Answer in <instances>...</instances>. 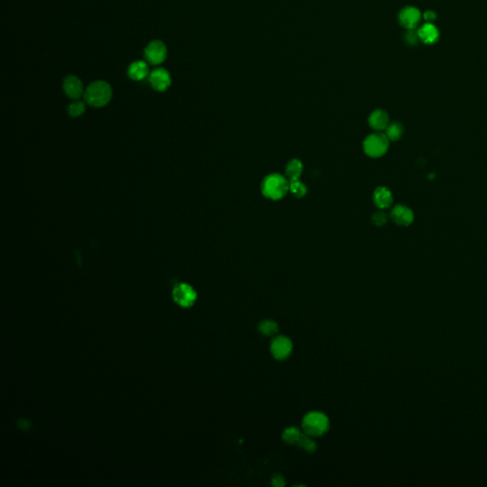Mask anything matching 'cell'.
<instances>
[{"label": "cell", "instance_id": "1", "mask_svg": "<svg viewBox=\"0 0 487 487\" xmlns=\"http://www.w3.org/2000/svg\"><path fill=\"white\" fill-rule=\"evenodd\" d=\"M289 192L288 179L279 173H271L262 182V194L271 200H280Z\"/></svg>", "mask_w": 487, "mask_h": 487}, {"label": "cell", "instance_id": "2", "mask_svg": "<svg viewBox=\"0 0 487 487\" xmlns=\"http://www.w3.org/2000/svg\"><path fill=\"white\" fill-rule=\"evenodd\" d=\"M113 91L110 86L105 81H95L86 89L85 100L90 106L101 108L108 104L111 99Z\"/></svg>", "mask_w": 487, "mask_h": 487}, {"label": "cell", "instance_id": "3", "mask_svg": "<svg viewBox=\"0 0 487 487\" xmlns=\"http://www.w3.org/2000/svg\"><path fill=\"white\" fill-rule=\"evenodd\" d=\"M302 425L307 435L319 437L327 432L329 428V421L324 413L319 411H311L304 417Z\"/></svg>", "mask_w": 487, "mask_h": 487}, {"label": "cell", "instance_id": "4", "mask_svg": "<svg viewBox=\"0 0 487 487\" xmlns=\"http://www.w3.org/2000/svg\"><path fill=\"white\" fill-rule=\"evenodd\" d=\"M389 142L386 133L374 132L367 135L363 141V152L371 158H380L387 154Z\"/></svg>", "mask_w": 487, "mask_h": 487}, {"label": "cell", "instance_id": "5", "mask_svg": "<svg viewBox=\"0 0 487 487\" xmlns=\"http://www.w3.org/2000/svg\"><path fill=\"white\" fill-rule=\"evenodd\" d=\"M172 299L181 308L190 309L197 300V292L189 284L176 283L172 288Z\"/></svg>", "mask_w": 487, "mask_h": 487}, {"label": "cell", "instance_id": "6", "mask_svg": "<svg viewBox=\"0 0 487 487\" xmlns=\"http://www.w3.org/2000/svg\"><path fill=\"white\" fill-rule=\"evenodd\" d=\"M167 47L160 40L151 42L145 49V56L152 65H159L166 60Z\"/></svg>", "mask_w": 487, "mask_h": 487}, {"label": "cell", "instance_id": "7", "mask_svg": "<svg viewBox=\"0 0 487 487\" xmlns=\"http://www.w3.org/2000/svg\"><path fill=\"white\" fill-rule=\"evenodd\" d=\"M292 342L286 336H277L271 342L272 355L277 360H285L292 352Z\"/></svg>", "mask_w": 487, "mask_h": 487}, {"label": "cell", "instance_id": "8", "mask_svg": "<svg viewBox=\"0 0 487 487\" xmlns=\"http://www.w3.org/2000/svg\"><path fill=\"white\" fill-rule=\"evenodd\" d=\"M421 19L422 14L415 7H405L399 14V22L406 30H415Z\"/></svg>", "mask_w": 487, "mask_h": 487}, {"label": "cell", "instance_id": "9", "mask_svg": "<svg viewBox=\"0 0 487 487\" xmlns=\"http://www.w3.org/2000/svg\"><path fill=\"white\" fill-rule=\"evenodd\" d=\"M391 219L393 220L395 224L402 226V227H407L413 223L414 221V212L413 210L404 206V205H397L391 210Z\"/></svg>", "mask_w": 487, "mask_h": 487}, {"label": "cell", "instance_id": "10", "mask_svg": "<svg viewBox=\"0 0 487 487\" xmlns=\"http://www.w3.org/2000/svg\"><path fill=\"white\" fill-rule=\"evenodd\" d=\"M149 83L156 91L165 92L171 84L170 72L163 68L156 69L149 76Z\"/></svg>", "mask_w": 487, "mask_h": 487}, {"label": "cell", "instance_id": "11", "mask_svg": "<svg viewBox=\"0 0 487 487\" xmlns=\"http://www.w3.org/2000/svg\"><path fill=\"white\" fill-rule=\"evenodd\" d=\"M373 201L380 209H388L393 204V194L387 186H378L373 194Z\"/></svg>", "mask_w": 487, "mask_h": 487}, {"label": "cell", "instance_id": "12", "mask_svg": "<svg viewBox=\"0 0 487 487\" xmlns=\"http://www.w3.org/2000/svg\"><path fill=\"white\" fill-rule=\"evenodd\" d=\"M63 88L66 94L72 99H78L84 92L81 80L74 76H69L64 79Z\"/></svg>", "mask_w": 487, "mask_h": 487}, {"label": "cell", "instance_id": "13", "mask_svg": "<svg viewBox=\"0 0 487 487\" xmlns=\"http://www.w3.org/2000/svg\"><path fill=\"white\" fill-rule=\"evenodd\" d=\"M368 123L375 131H384L389 125V116L385 109H375L368 117Z\"/></svg>", "mask_w": 487, "mask_h": 487}, {"label": "cell", "instance_id": "14", "mask_svg": "<svg viewBox=\"0 0 487 487\" xmlns=\"http://www.w3.org/2000/svg\"><path fill=\"white\" fill-rule=\"evenodd\" d=\"M418 35L420 40L425 44H433L439 39L440 34L435 25L432 23H425L419 29Z\"/></svg>", "mask_w": 487, "mask_h": 487}, {"label": "cell", "instance_id": "15", "mask_svg": "<svg viewBox=\"0 0 487 487\" xmlns=\"http://www.w3.org/2000/svg\"><path fill=\"white\" fill-rule=\"evenodd\" d=\"M128 73H129V77L133 80H136V81L143 80L148 74V67L147 63L141 60L132 63V65L129 67Z\"/></svg>", "mask_w": 487, "mask_h": 487}, {"label": "cell", "instance_id": "16", "mask_svg": "<svg viewBox=\"0 0 487 487\" xmlns=\"http://www.w3.org/2000/svg\"><path fill=\"white\" fill-rule=\"evenodd\" d=\"M303 170H304V166L301 160L296 158L291 159L286 165V177L288 179L289 182L299 180L303 173Z\"/></svg>", "mask_w": 487, "mask_h": 487}, {"label": "cell", "instance_id": "17", "mask_svg": "<svg viewBox=\"0 0 487 487\" xmlns=\"http://www.w3.org/2000/svg\"><path fill=\"white\" fill-rule=\"evenodd\" d=\"M403 131V126L400 122H392L386 129V135L389 141H398L402 138Z\"/></svg>", "mask_w": 487, "mask_h": 487}, {"label": "cell", "instance_id": "18", "mask_svg": "<svg viewBox=\"0 0 487 487\" xmlns=\"http://www.w3.org/2000/svg\"><path fill=\"white\" fill-rule=\"evenodd\" d=\"M259 331L265 336H273L278 332L279 326L277 323L271 320H265L259 325Z\"/></svg>", "mask_w": 487, "mask_h": 487}, {"label": "cell", "instance_id": "19", "mask_svg": "<svg viewBox=\"0 0 487 487\" xmlns=\"http://www.w3.org/2000/svg\"><path fill=\"white\" fill-rule=\"evenodd\" d=\"M303 434L300 432V430L296 427H288L284 431L283 434V440L286 443L288 444H297V442L300 440Z\"/></svg>", "mask_w": 487, "mask_h": 487}, {"label": "cell", "instance_id": "20", "mask_svg": "<svg viewBox=\"0 0 487 487\" xmlns=\"http://www.w3.org/2000/svg\"><path fill=\"white\" fill-rule=\"evenodd\" d=\"M289 192L296 198H302L308 193V188L300 180L289 182Z\"/></svg>", "mask_w": 487, "mask_h": 487}, {"label": "cell", "instance_id": "21", "mask_svg": "<svg viewBox=\"0 0 487 487\" xmlns=\"http://www.w3.org/2000/svg\"><path fill=\"white\" fill-rule=\"evenodd\" d=\"M297 445L299 447L306 449L308 452H310V453L315 452L316 449H317V444L314 442V441H312L310 439V436L307 435V434L302 435L300 440L297 442Z\"/></svg>", "mask_w": 487, "mask_h": 487}, {"label": "cell", "instance_id": "22", "mask_svg": "<svg viewBox=\"0 0 487 487\" xmlns=\"http://www.w3.org/2000/svg\"><path fill=\"white\" fill-rule=\"evenodd\" d=\"M86 110V106L82 101H74L70 104L68 108V113L71 117H78L82 116Z\"/></svg>", "mask_w": 487, "mask_h": 487}, {"label": "cell", "instance_id": "23", "mask_svg": "<svg viewBox=\"0 0 487 487\" xmlns=\"http://www.w3.org/2000/svg\"><path fill=\"white\" fill-rule=\"evenodd\" d=\"M387 220H388V218H387V214L383 211H378V212L374 213L373 216H372V223L375 226H378V227L385 226L387 223Z\"/></svg>", "mask_w": 487, "mask_h": 487}, {"label": "cell", "instance_id": "24", "mask_svg": "<svg viewBox=\"0 0 487 487\" xmlns=\"http://www.w3.org/2000/svg\"><path fill=\"white\" fill-rule=\"evenodd\" d=\"M407 32L405 34V39L407 41V43L410 44V45H415L417 44L418 41L420 40L419 39V35H418L417 32H415L414 30H407Z\"/></svg>", "mask_w": 487, "mask_h": 487}, {"label": "cell", "instance_id": "25", "mask_svg": "<svg viewBox=\"0 0 487 487\" xmlns=\"http://www.w3.org/2000/svg\"><path fill=\"white\" fill-rule=\"evenodd\" d=\"M271 483H272V485L278 487L284 486V485L286 484L285 479H284V478H283L282 476H280V475H275V476L272 478Z\"/></svg>", "mask_w": 487, "mask_h": 487}, {"label": "cell", "instance_id": "26", "mask_svg": "<svg viewBox=\"0 0 487 487\" xmlns=\"http://www.w3.org/2000/svg\"><path fill=\"white\" fill-rule=\"evenodd\" d=\"M436 17H437V16H436V14H435L434 12H432V11H428V12H426V13L425 14V16H424V18H425V20H426L428 23H431L432 21H434V20L436 19Z\"/></svg>", "mask_w": 487, "mask_h": 487}]
</instances>
